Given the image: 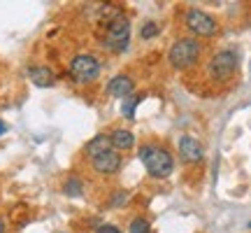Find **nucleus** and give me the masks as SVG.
Segmentation results:
<instances>
[{
    "mask_svg": "<svg viewBox=\"0 0 251 233\" xmlns=\"http://www.w3.org/2000/svg\"><path fill=\"white\" fill-rule=\"evenodd\" d=\"M140 161H142L144 171L149 173L153 179H165L170 177L172 171H175V159H172V154L161 147V145H153V143H147L140 147Z\"/></svg>",
    "mask_w": 251,
    "mask_h": 233,
    "instance_id": "nucleus-1",
    "label": "nucleus"
},
{
    "mask_svg": "<svg viewBox=\"0 0 251 233\" xmlns=\"http://www.w3.org/2000/svg\"><path fill=\"white\" fill-rule=\"evenodd\" d=\"M200 54H202V47L198 42V37H177L168 52V61L177 70H188L200 61Z\"/></svg>",
    "mask_w": 251,
    "mask_h": 233,
    "instance_id": "nucleus-2",
    "label": "nucleus"
},
{
    "mask_svg": "<svg viewBox=\"0 0 251 233\" xmlns=\"http://www.w3.org/2000/svg\"><path fill=\"white\" fill-rule=\"evenodd\" d=\"M128 40H130V24L124 14L114 17L107 24V30H105V42L102 47H107L109 52H124L128 49Z\"/></svg>",
    "mask_w": 251,
    "mask_h": 233,
    "instance_id": "nucleus-3",
    "label": "nucleus"
},
{
    "mask_svg": "<svg viewBox=\"0 0 251 233\" xmlns=\"http://www.w3.org/2000/svg\"><path fill=\"white\" fill-rule=\"evenodd\" d=\"M70 77L77 84H91L100 77V61L91 54H77L70 61Z\"/></svg>",
    "mask_w": 251,
    "mask_h": 233,
    "instance_id": "nucleus-4",
    "label": "nucleus"
},
{
    "mask_svg": "<svg viewBox=\"0 0 251 233\" xmlns=\"http://www.w3.org/2000/svg\"><path fill=\"white\" fill-rule=\"evenodd\" d=\"M184 26L198 37H212V35H216V30H219L216 19L212 17V14L202 12V9H198V7L186 9V14H184Z\"/></svg>",
    "mask_w": 251,
    "mask_h": 233,
    "instance_id": "nucleus-5",
    "label": "nucleus"
},
{
    "mask_svg": "<svg viewBox=\"0 0 251 233\" xmlns=\"http://www.w3.org/2000/svg\"><path fill=\"white\" fill-rule=\"evenodd\" d=\"M237 65H240V61H237V54H235L233 49H221V52H216L214 56H212V61H209V65H207V72H209V77L212 80H230L235 75V70H237Z\"/></svg>",
    "mask_w": 251,
    "mask_h": 233,
    "instance_id": "nucleus-6",
    "label": "nucleus"
},
{
    "mask_svg": "<svg viewBox=\"0 0 251 233\" xmlns=\"http://www.w3.org/2000/svg\"><path fill=\"white\" fill-rule=\"evenodd\" d=\"M91 166L93 171L100 173V175H117L121 171V154L114 152V149H107V152L98 154L91 159Z\"/></svg>",
    "mask_w": 251,
    "mask_h": 233,
    "instance_id": "nucleus-7",
    "label": "nucleus"
},
{
    "mask_svg": "<svg viewBox=\"0 0 251 233\" xmlns=\"http://www.w3.org/2000/svg\"><path fill=\"white\" fill-rule=\"evenodd\" d=\"M179 156L186 163H200L205 159V147L198 143L193 135H181L179 140Z\"/></svg>",
    "mask_w": 251,
    "mask_h": 233,
    "instance_id": "nucleus-8",
    "label": "nucleus"
},
{
    "mask_svg": "<svg viewBox=\"0 0 251 233\" xmlns=\"http://www.w3.org/2000/svg\"><path fill=\"white\" fill-rule=\"evenodd\" d=\"M135 91V82L130 75H117V77H112L107 84V93L109 96H114V98H130Z\"/></svg>",
    "mask_w": 251,
    "mask_h": 233,
    "instance_id": "nucleus-9",
    "label": "nucleus"
},
{
    "mask_svg": "<svg viewBox=\"0 0 251 233\" xmlns=\"http://www.w3.org/2000/svg\"><path fill=\"white\" fill-rule=\"evenodd\" d=\"M109 145H112L114 152H128L135 147V135L126 128H114L109 133Z\"/></svg>",
    "mask_w": 251,
    "mask_h": 233,
    "instance_id": "nucleus-10",
    "label": "nucleus"
},
{
    "mask_svg": "<svg viewBox=\"0 0 251 233\" xmlns=\"http://www.w3.org/2000/svg\"><path fill=\"white\" fill-rule=\"evenodd\" d=\"M28 77L33 80L35 87H51L56 82L54 70H49L47 65H33V68H28Z\"/></svg>",
    "mask_w": 251,
    "mask_h": 233,
    "instance_id": "nucleus-11",
    "label": "nucleus"
},
{
    "mask_svg": "<svg viewBox=\"0 0 251 233\" xmlns=\"http://www.w3.org/2000/svg\"><path fill=\"white\" fill-rule=\"evenodd\" d=\"M107 149H112V145H109V135H96V138L86 145V154H89L91 159H93V156H98V154H102V152H107Z\"/></svg>",
    "mask_w": 251,
    "mask_h": 233,
    "instance_id": "nucleus-12",
    "label": "nucleus"
},
{
    "mask_svg": "<svg viewBox=\"0 0 251 233\" xmlns=\"http://www.w3.org/2000/svg\"><path fill=\"white\" fill-rule=\"evenodd\" d=\"M63 191H65L68 196L77 198V196H81V191H84V184H81L79 177H70L68 182H65V184H63Z\"/></svg>",
    "mask_w": 251,
    "mask_h": 233,
    "instance_id": "nucleus-13",
    "label": "nucleus"
},
{
    "mask_svg": "<svg viewBox=\"0 0 251 233\" xmlns=\"http://www.w3.org/2000/svg\"><path fill=\"white\" fill-rule=\"evenodd\" d=\"M128 233H151V224H149V219H144V217H135L130 226H128Z\"/></svg>",
    "mask_w": 251,
    "mask_h": 233,
    "instance_id": "nucleus-14",
    "label": "nucleus"
},
{
    "mask_svg": "<svg viewBox=\"0 0 251 233\" xmlns=\"http://www.w3.org/2000/svg\"><path fill=\"white\" fill-rule=\"evenodd\" d=\"M140 103H142V96H130V100L128 98L124 100V112L128 119H135V108H137Z\"/></svg>",
    "mask_w": 251,
    "mask_h": 233,
    "instance_id": "nucleus-15",
    "label": "nucleus"
},
{
    "mask_svg": "<svg viewBox=\"0 0 251 233\" xmlns=\"http://www.w3.org/2000/svg\"><path fill=\"white\" fill-rule=\"evenodd\" d=\"M140 35H142V40H151V37L158 35V24L156 21H147L142 26V30H140Z\"/></svg>",
    "mask_w": 251,
    "mask_h": 233,
    "instance_id": "nucleus-16",
    "label": "nucleus"
},
{
    "mask_svg": "<svg viewBox=\"0 0 251 233\" xmlns=\"http://www.w3.org/2000/svg\"><path fill=\"white\" fill-rule=\"evenodd\" d=\"M96 233H121V229H117L114 224H102L96 229Z\"/></svg>",
    "mask_w": 251,
    "mask_h": 233,
    "instance_id": "nucleus-17",
    "label": "nucleus"
},
{
    "mask_svg": "<svg viewBox=\"0 0 251 233\" xmlns=\"http://www.w3.org/2000/svg\"><path fill=\"white\" fill-rule=\"evenodd\" d=\"M7 133V124H5V121H0V135H5Z\"/></svg>",
    "mask_w": 251,
    "mask_h": 233,
    "instance_id": "nucleus-18",
    "label": "nucleus"
},
{
    "mask_svg": "<svg viewBox=\"0 0 251 233\" xmlns=\"http://www.w3.org/2000/svg\"><path fill=\"white\" fill-rule=\"evenodd\" d=\"M0 233H5V222L0 219Z\"/></svg>",
    "mask_w": 251,
    "mask_h": 233,
    "instance_id": "nucleus-19",
    "label": "nucleus"
}]
</instances>
